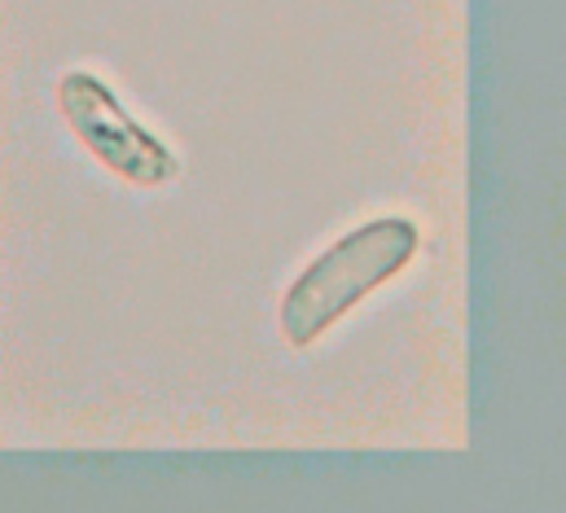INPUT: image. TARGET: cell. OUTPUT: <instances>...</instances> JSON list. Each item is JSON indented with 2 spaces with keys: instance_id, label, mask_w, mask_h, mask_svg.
Returning <instances> with one entry per match:
<instances>
[{
  "instance_id": "2",
  "label": "cell",
  "mask_w": 566,
  "mask_h": 513,
  "mask_svg": "<svg viewBox=\"0 0 566 513\" xmlns=\"http://www.w3.org/2000/svg\"><path fill=\"white\" fill-rule=\"evenodd\" d=\"M57 102H62V115L75 128V136L115 176H124L133 185H145V189L176 180L180 158L124 111V102L115 97V88L106 80H97L88 71H71L57 84Z\"/></svg>"
},
{
  "instance_id": "1",
  "label": "cell",
  "mask_w": 566,
  "mask_h": 513,
  "mask_svg": "<svg viewBox=\"0 0 566 513\" xmlns=\"http://www.w3.org/2000/svg\"><path fill=\"white\" fill-rule=\"evenodd\" d=\"M418 224L405 216H382L360 224L356 233L338 238L325 255H316L303 276L285 290L282 303V334L294 347L316 343L329 325H338L365 294L387 285L409 259L418 255Z\"/></svg>"
}]
</instances>
